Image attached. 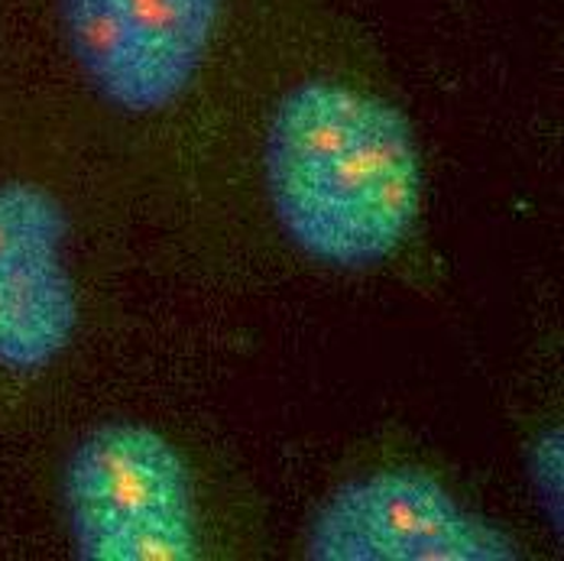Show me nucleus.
Wrapping results in <instances>:
<instances>
[{"mask_svg": "<svg viewBox=\"0 0 564 561\" xmlns=\"http://www.w3.org/2000/svg\"><path fill=\"white\" fill-rule=\"evenodd\" d=\"M263 172L282 234L312 260L364 270L422 212V153L390 101L338 78L292 88L270 120Z\"/></svg>", "mask_w": 564, "mask_h": 561, "instance_id": "1", "label": "nucleus"}, {"mask_svg": "<svg viewBox=\"0 0 564 561\" xmlns=\"http://www.w3.org/2000/svg\"><path fill=\"white\" fill-rule=\"evenodd\" d=\"M62 500L88 561L202 559L195 481L170 439L133 419L91 429L65 461Z\"/></svg>", "mask_w": 564, "mask_h": 561, "instance_id": "2", "label": "nucleus"}, {"mask_svg": "<svg viewBox=\"0 0 564 561\" xmlns=\"http://www.w3.org/2000/svg\"><path fill=\"white\" fill-rule=\"evenodd\" d=\"M305 555L318 561H516L503 526L467 509L419 467H380L332 494L308 526Z\"/></svg>", "mask_w": 564, "mask_h": 561, "instance_id": "3", "label": "nucleus"}, {"mask_svg": "<svg viewBox=\"0 0 564 561\" xmlns=\"http://www.w3.org/2000/svg\"><path fill=\"white\" fill-rule=\"evenodd\" d=\"M68 50L117 111L172 108L212 53L225 0H58Z\"/></svg>", "mask_w": 564, "mask_h": 561, "instance_id": "4", "label": "nucleus"}, {"mask_svg": "<svg viewBox=\"0 0 564 561\" xmlns=\"http://www.w3.org/2000/svg\"><path fill=\"white\" fill-rule=\"evenodd\" d=\"M78 319L62 202L40 182H0V370H46L72 344Z\"/></svg>", "mask_w": 564, "mask_h": 561, "instance_id": "5", "label": "nucleus"}, {"mask_svg": "<svg viewBox=\"0 0 564 561\" xmlns=\"http://www.w3.org/2000/svg\"><path fill=\"white\" fill-rule=\"evenodd\" d=\"M529 481L545 506L549 519L562 529V481H564V449L562 429H549L532 451H529Z\"/></svg>", "mask_w": 564, "mask_h": 561, "instance_id": "6", "label": "nucleus"}]
</instances>
